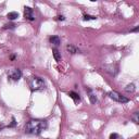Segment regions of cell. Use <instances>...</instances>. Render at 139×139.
I'll list each match as a JSON object with an SVG mask.
<instances>
[{"instance_id":"cell-18","label":"cell","mask_w":139,"mask_h":139,"mask_svg":"<svg viewBox=\"0 0 139 139\" xmlns=\"http://www.w3.org/2000/svg\"><path fill=\"white\" fill-rule=\"evenodd\" d=\"M13 126H15V119L14 118H12V123L9 125V127H13Z\"/></svg>"},{"instance_id":"cell-13","label":"cell","mask_w":139,"mask_h":139,"mask_svg":"<svg viewBox=\"0 0 139 139\" xmlns=\"http://www.w3.org/2000/svg\"><path fill=\"white\" fill-rule=\"evenodd\" d=\"M53 57L56 59V61H61V54H60L58 49H53Z\"/></svg>"},{"instance_id":"cell-4","label":"cell","mask_w":139,"mask_h":139,"mask_svg":"<svg viewBox=\"0 0 139 139\" xmlns=\"http://www.w3.org/2000/svg\"><path fill=\"white\" fill-rule=\"evenodd\" d=\"M9 76L13 80H19L22 77V72H21V70H19V69H13L9 72Z\"/></svg>"},{"instance_id":"cell-11","label":"cell","mask_w":139,"mask_h":139,"mask_svg":"<svg viewBox=\"0 0 139 139\" xmlns=\"http://www.w3.org/2000/svg\"><path fill=\"white\" fill-rule=\"evenodd\" d=\"M87 91H88V94H89V99H90V102L91 103H96L97 102V97L95 96V94L90 90V89H87Z\"/></svg>"},{"instance_id":"cell-1","label":"cell","mask_w":139,"mask_h":139,"mask_svg":"<svg viewBox=\"0 0 139 139\" xmlns=\"http://www.w3.org/2000/svg\"><path fill=\"white\" fill-rule=\"evenodd\" d=\"M47 127H48L47 121H43V119H31L25 125V133L29 135H39Z\"/></svg>"},{"instance_id":"cell-10","label":"cell","mask_w":139,"mask_h":139,"mask_svg":"<svg viewBox=\"0 0 139 139\" xmlns=\"http://www.w3.org/2000/svg\"><path fill=\"white\" fill-rule=\"evenodd\" d=\"M7 18L9 19V20H11V21L16 20V19L19 18V13L18 12H9L7 14Z\"/></svg>"},{"instance_id":"cell-7","label":"cell","mask_w":139,"mask_h":139,"mask_svg":"<svg viewBox=\"0 0 139 139\" xmlns=\"http://www.w3.org/2000/svg\"><path fill=\"white\" fill-rule=\"evenodd\" d=\"M69 96L72 98L73 100H74V102L75 103H78L80 101V98H79V96H78L77 94H76V92H74V91H70L69 92Z\"/></svg>"},{"instance_id":"cell-17","label":"cell","mask_w":139,"mask_h":139,"mask_svg":"<svg viewBox=\"0 0 139 139\" xmlns=\"http://www.w3.org/2000/svg\"><path fill=\"white\" fill-rule=\"evenodd\" d=\"M14 24H9V25H4L3 28H14Z\"/></svg>"},{"instance_id":"cell-20","label":"cell","mask_w":139,"mask_h":139,"mask_svg":"<svg viewBox=\"0 0 139 139\" xmlns=\"http://www.w3.org/2000/svg\"><path fill=\"white\" fill-rule=\"evenodd\" d=\"M138 28H139V27L137 26V27H136V28H134V29H132V32H137V31H138Z\"/></svg>"},{"instance_id":"cell-19","label":"cell","mask_w":139,"mask_h":139,"mask_svg":"<svg viewBox=\"0 0 139 139\" xmlns=\"http://www.w3.org/2000/svg\"><path fill=\"white\" fill-rule=\"evenodd\" d=\"M58 20H59V21H63V20H64V16L59 15V16H58Z\"/></svg>"},{"instance_id":"cell-12","label":"cell","mask_w":139,"mask_h":139,"mask_svg":"<svg viewBox=\"0 0 139 139\" xmlns=\"http://www.w3.org/2000/svg\"><path fill=\"white\" fill-rule=\"evenodd\" d=\"M135 89H136L135 84H128V85L125 87V91L126 92H134Z\"/></svg>"},{"instance_id":"cell-14","label":"cell","mask_w":139,"mask_h":139,"mask_svg":"<svg viewBox=\"0 0 139 139\" xmlns=\"http://www.w3.org/2000/svg\"><path fill=\"white\" fill-rule=\"evenodd\" d=\"M132 119L135 122L136 124H138L139 123V113L138 112H135L134 114H133V116H132Z\"/></svg>"},{"instance_id":"cell-8","label":"cell","mask_w":139,"mask_h":139,"mask_svg":"<svg viewBox=\"0 0 139 139\" xmlns=\"http://www.w3.org/2000/svg\"><path fill=\"white\" fill-rule=\"evenodd\" d=\"M66 50L69 51L70 53H72V54L79 52V49H77V48L75 47V46H73V45H69V46H67V47H66Z\"/></svg>"},{"instance_id":"cell-15","label":"cell","mask_w":139,"mask_h":139,"mask_svg":"<svg viewBox=\"0 0 139 139\" xmlns=\"http://www.w3.org/2000/svg\"><path fill=\"white\" fill-rule=\"evenodd\" d=\"M110 139H123V138H122L119 134H116V133H113V134L110 135Z\"/></svg>"},{"instance_id":"cell-3","label":"cell","mask_w":139,"mask_h":139,"mask_svg":"<svg viewBox=\"0 0 139 139\" xmlns=\"http://www.w3.org/2000/svg\"><path fill=\"white\" fill-rule=\"evenodd\" d=\"M108 95H109V97H110L111 99L114 100V101H118V102H121V103L128 102V99L125 98L124 96H122V95L119 94V92H118V91H110Z\"/></svg>"},{"instance_id":"cell-5","label":"cell","mask_w":139,"mask_h":139,"mask_svg":"<svg viewBox=\"0 0 139 139\" xmlns=\"http://www.w3.org/2000/svg\"><path fill=\"white\" fill-rule=\"evenodd\" d=\"M24 16H25V19H27V20H29V21H34L35 20L34 11H33L32 8H29V7L24 8Z\"/></svg>"},{"instance_id":"cell-9","label":"cell","mask_w":139,"mask_h":139,"mask_svg":"<svg viewBox=\"0 0 139 139\" xmlns=\"http://www.w3.org/2000/svg\"><path fill=\"white\" fill-rule=\"evenodd\" d=\"M50 42L58 47L60 43H61V40H60V38L58 36H52V37H50Z\"/></svg>"},{"instance_id":"cell-6","label":"cell","mask_w":139,"mask_h":139,"mask_svg":"<svg viewBox=\"0 0 139 139\" xmlns=\"http://www.w3.org/2000/svg\"><path fill=\"white\" fill-rule=\"evenodd\" d=\"M104 71L108 73H110L111 75H115L116 73H118V70H116L115 66H113V65H105L104 66Z\"/></svg>"},{"instance_id":"cell-16","label":"cell","mask_w":139,"mask_h":139,"mask_svg":"<svg viewBox=\"0 0 139 139\" xmlns=\"http://www.w3.org/2000/svg\"><path fill=\"white\" fill-rule=\"evenodd\" d=\"M96 16L92 15H84V21H89V20H96Z\"/></svg>"},{"instance_id":"cell-2","label":"cell","mask_w":139,"mask_h":139,"mask_svg":"<svg viewBox=\"0 0 139 139\" xmlns=\"http://www.w3.org/2000/svg\"><path fill=\"white\" fill-rule=\"evenodd\" d=\"M29 86L33 90H39L45 87V81L40 77H32L29 80Z\"/></svg>"}]
</instances>
